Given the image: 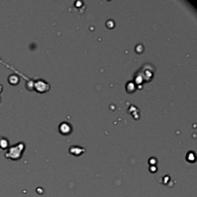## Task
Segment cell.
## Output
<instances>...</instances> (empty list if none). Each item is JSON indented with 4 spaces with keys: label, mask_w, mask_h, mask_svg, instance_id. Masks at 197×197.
I'll list each match as a JSON object with an SVG mask.
<instances>
[{
    "label": "cell",
    "mask_w": 197,
    "mask_h": 197,
    "mask_svg": "<svg viewBox=\"0 0 197 197\" xmlns=\"http://www.w3.org/2000/svg\"><path fill=\"white\" fill-rule=\"evenodd\" d=\"M25 149V144L23 143H19L13 145L12 146L9 147L8 150L6 152L5 156L7 159L12 160H17L21 158L22 152Z\"/></svg>",
    "instance_id": "1"
},
{
    "label": "cell",
    "mask_w": 197,
    "mask_h": 197,
    "mask_svg": "<svg viewBox=\"0 0 197 197\" xmlns=\"http://www.w3.org/2000/svg\"><path fill=\"white\" fill-rule=\"evenodd\" d=\"M59 129H60V132L63 134H69L71 132V126L68 123H63L59 126Z\"/></svg>",
    "instance_id": "2"
},
{
    "label": "cell",
    "mask_w": 197,
    "mask_h": 197,
    "mask_svg": "<svg viewBox=\"0 0 197 197\" xmlns=\"http://www.w3.org/2000/svg\"><path fill=\"white\" fill-rule=\"evenodd\" d=\"M9 141L8 140V139H6V137L0 136V149H9Z\"/></svg>",
    "instance_id": "3"
},
{
    "label": "cell",
    "mask_w": 197,
    "mask_h": 197,
    "mask_svg": "<svg viewBox=\"0 0 197 197\" xmlns=\"http://www.w3.org/2000/svg\"><path fill=\"white\" fill-rule=\"evenodd\" d=\"M8 82L9 83H10L11 85L16 86V85H17V84L19 83V78L18 76H16V74H12L8 76Z\"/></svg>",
    "instance_id": "4"
},
{
    "label": "cell",
    "mask_w": 197,
    "mask_h": 197,
    "mask_svg": "<svg viewBox=\"0 0 197 197\" xmlns=\"http://www.w3.org/2000/svg\"><path fill=\"white\" fill-rule=\"evenodd\" d=\"M2 89H3V87H2V85H0V92H2Z\"/></svg>",
    "instance_id": "5"
}]
</instances>
